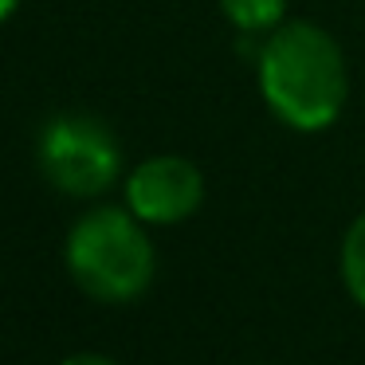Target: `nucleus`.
Wrapping results in <instances>:
<instances>
[{
  "label": "nucleus",
  "mask_w": 365,
  "mask_h": 365,
  "mask_svg": "<svg viewBox=\"0 0 365 365\" xmlns=\"http://www.w3.org/2000/svg\"><path fill=\"white\" fill-rule=\"evenodd\" d=\"M205 205V173L181 153H153L126 173V208L142 224H181Z\"/></svg>",
  "instance_id": "nucleus-4"
},
{
  "label": "nucleus",
  "mask_w": 365,
  "mask_h": 365,
  "mask_svg": "<svg viewBox=\"0 0 365 365\" xmlns=\"http://www.w3.org/2000/svg\"><path fill=\"white\" fill-rule=\"evenodd\" d=\"M16 4H20V0H0V24H4V20L16 12Z\"/></svg>",
  "instance_id": "nucleus-8"
},
{
  "label": "nucleus",
  "mask_w": 365,
  "mask_h": 365,
  "mask_svg": "<svg viewBox=\"0 0 365 365\" xmlns=\"http://www.w3.org/2000/svg\"><path fill=\"white\" fill-rule=\"evenodd\" d=\"M63 263L83 294L98 302H134L150 291L158 252L145 224L130 208L98 205L71 224Z\"/></svg>",
  "instance_id": "nucleus-2"
},
{
  "label": "nucleus",
  "mask_w": 365,
  "mask_h": 365,
  "mask_svg": "<svg viewBox=\"0 0 365 365\" xmlns=\"http://www.w3.org/2000/svg\"><path fill=\"white\" fill-rule=\"evenodd\" d=\"M220 12L236 32L263 36L287 20V0H220Z\"/></svg>",
  "instance_id": "nucleus-5"
},
{
  "label": "nucleus",
  "mask_w": 365,
  "mask_h": 365,
  "mask_svg": "<svg viewBox=\"0 0 365 365\" xmlns=\"http://www.w3.org/2000/svg\"><path fill=\"white\" fill-rule=\"evenodd\" d=\"M255 79L267 110L299 134L334 126L349 98L338 40L310 20H283L255 51Z\"/></svg>",
  "instance_id": "nucleus-1"
},
{
  "label": "nucleus",
  "mask_w": 365,
  "mask_h": 365,
  "mask_svg": "<svg viewBox=\"0 0 365 365\" xmlns=\"http://www.w3.org/2000/svg\"><path fill=\"white\" fill-rule=\"evenodd\" d=\"M338 263H341V283H346L349 299H354L357 307H365V212L357 216L346 228V236H341Z\"/></svg>",
  "instance_id": "nucleus-6"
},
{
  "label": "nucleus",
  "mask_w": 365,
  "mask_h": 365,
  "mask_svg": "<svg viewBox=\"0 0 365 365\" xmlns=\"http://www.w3.org/2000/svg\"><path fill=\"white\" fill-rule=\"evenodd\" d=\"M36 165L56 192L95 200L118 181L122 145L114 130L91 114H56L36 134Z\"/></svg>",
  "instance_id": "nucleus-3"
},
{
  "label": "nucleus",
  "mask_w": 365,
  "mask_h": 365,
  "mask_svg": "<svg viewBox=\"0 0 365 365\" xmlns=\"http://www.w3.org/2000/svg\"><path fill=\"white\" fill-rule=\"evenodd\" d=\"M59 365H118V361L106 357V354H71V357H63Z\"/></svg>",
  "instance_id": "nucleus-7"
}]
</instances>
